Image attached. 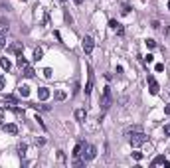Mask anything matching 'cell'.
<instances>
[{"label":"cell","instance_id":"cell-6","mask_svg":"<svg viewBox=\"0 0 170 168\" xmlns=\"http://www.w3.org/2000/svg\"><path fill=\"white\" fill-rule=\"evenodd\" d=\"M50 95H52V93H50L47 87H40V89H38V99L40 101H47V99H50Z\"/></svg>","mask_w":170,"mask_h":168},{"label":"cell","instance_id":"cell-3","mask_svg":"<svg viewBox=\"0 0 170 168\" xmlns=\"http://www.w3.org/2000/svg\"><path fill=\"white\" fill-rule=\"evenodd\" d=\"M81 154H83V160H93L95 156H97V148H95L93 144H87Z\"/></svg>","mask_w":170,"mask_h":168},{"label":"cell","instance_id":"cell-12","mask_svg":"<svg viewBox=\"0 0 170 168\" xmlns=\"http://www.w3.org/2000/svg\"><path fill=\"white\" fill-rule=\"evenodd\" d=\"M91 89H93V73H89V79H87V85H85V95H89Z\"/></svg>","mask_w":170,"mask_h":168},{"label":"cell","instance_id":"cell-14","mask_svg":"<svg viewBox=\"0 0 170 168\" xmlns=\"http://www.w3.org/2000/svg\"><path fill=\"white\" fill-rule=\"evenodd\" d=\"M85 117H87L85 109H77V111H75V119H77V121H85Z\"/></svg>","mask_w":170,"mask_h":168},{"label":"cell","instance_id":"cell-26","mask_svg":"<svg viewBox=\"0 0 170 168\" xmlns=\"http://www.w3.org/2000/svg\"><path fill=\"white\" fill-rule=\"evenodd\" d=\"M152 62H154V58H152V56H150V53H148V56H147V58H144V63H152Z\"/></svg>","mask_w":170,"mask_h":168},{"label":"cell","instance_id":"cell-8","mask_svg":"<svg viewBox=\"0 0 170 168\" xmlns=\"http://www.w3.org/2000/svg\"><path fill=\"white\" fill-rule=\"evenodd\" d=\"M10 52L12 53H16V56H22V52H24V46L22 44H12V46H10Z\"/></svg>","mask_w":170,"mask_h":168},{"label":"cell","instance_id":"cell-24","mask_svg":"<svg viewBox=\"0 0 170 168\" xmlns=\"http://www.w3.org/2000/svg\"><path fill=\"white\" fill-rule=\"evenodd\" d=\"M4 46H6V36H4L2 32H0V50L4 48Z\"/></svg>","mask_w":170,"mask_h":168},{"label":"cell","instance_id":"cell-32","mask_svg":"<svg viewBox=\"0 0 170 168\" xmlns=\"http://www.w3.org/2000/svg\"><path fill=\"white\" fill-rule=\"evenodd\" d=\"M164 134H170V125H164Z\"/></svg>","mask_w":170,"mask_h":168},{"label":"cell","instance_id":"cell-5","mask_svg":"<svg viewBox=\"0 0 170 168\" xmlns=\"http://www.w3.org/2000/svg\"><path fill=\"white\" fill-rule=\"evenodd\" d=\"M147 81H148V87H150V93H152V95H158V89H160V87H158L156 79H154L152 75H148V77H147Z\"/></svg>","mask_w":170,"mask_h":168},{"label":"cell","instance_id":"cell-18","mask_svg":"<svg viewBox=\"0 0 170 168\" xmlns=\"http://www.w3.org/2000/svg\"><path fill=\"white\" fill-rule=\"evenodd\" d=\"M53 97H56L57 101H63V99H65V97H67V93H65V91H62V89H59V91H56V95H53Z\"/></svg>","mask_w":170,"mask_h":168},{"label":"cell","instance_id":"cell-16","mask_svg":"<svg viewBox=\"0 0 170 168\" xmlns=\"http://www.w3.org/2000/svg\"><path fill=\"white\" fill-rule=\"evenodd\" d=\"M22 75H24V77H28V79H30V77H34V69H32L30 65H26V67H24V71H22Z\"/></svg>","mask_w":170,"mask_h":168},{"label":"cell","instance_id":"cell-10","mask_svg":"<svg viewBox=\"0 0 170 168\" xmlns=\"http://www.w3.org/2000/svg\"><path fill=\"white\" fill-rule=\"evenodd\" d=\"M2 129H4L6 133H10V134H16V133H18V127L12 125V123H8V125H2Z\"/></svg>","mask_w":170,"mask_h":168},{"label":"cell","instance_id":"cell-27","mask_svg":"<svg viewBox=\"0 0 170 168\" xmlns=\"http://www.w3.org/2000/svg\"><path fill=\"white\" fill-rule=\"evenodd\" d=\"M44 75H46V77H52V69H50V67H46V69H44Z\"/></svg>","mask_w":170,"mask_h":168},{"label":"cell","instance_id":"cell-21","mask_svg":"<svg viewBox=\"0 0 170 168\" xmlns=\"http://www.w3.org/2000/svg\"><path fill=\"white\" fill-rule=\"evenodd\" d=\"M42 56H44V52H42L40 48L34 50V59H36V62H38V59H42Z\"/></svg>","mask_w":170,"mask_h":168},{"label":"cell","instance_id":"cell-22","mask_svg":"<svg viewBox=\"0 0 170 168\" xmlns=\"http://www.w3.org/2000/svg\"><path fill=\"white\" fill-rule=\"evenodd\" d=\"M138 130H141V127H129V129L125 130V134L129 136V134H132V133H138Z\"/></svg>","mask_w":170,"mask_h":168},{"label":"cell","instance_id":"cell-34","mask_svg":"<svg viewBox=\"0 0 170 168\" xmlns=\"http://www.w3.org/2000/svg\"><path fill=\"white\" fill-rule=\"evenodd\" d=\"M168 10H170V0H168Z\"/></svg>","mask_w":170,"mask_h":168},{"label":"cell","instance_id":"cell-1","mask_svg":"<svg viewBox=\"0 0 170 168\" xmlns=\"http://www.w3.org/2000/svg\"><path fill=\"white\" fill-rule=\"evenodd\" d=\"M129 142H131V146H141V144L148 142V136L142 130H138V133H132V136L129 134Z\"/></svg>","mask_w":170,"mask_h":168},{"label":"cell","instance_id":"cell-28","mask_svg":"<svg viewBox=\"0 0 170 168\" xmlns=\"http://www.w3.org/2000/svg\"><path fill=\"white\" fill-rule=\"evenodd\" d=\"M121 12H123V14H129V12H131V8H129L127 4H123V10H121Z\"/></svg>","mask_w":170,"mask_h":168},{"label":"cell","instance_id":"cell-15","mask_svg":"<svg viewBox=\"0 0 170 168\" xmlns=\"http://www.w3.org/2000/svg\"><path fill=\"white\" fill-rule=\"evenodd\" d=\"M26 150H28V144H26V142H20L18 144V154H20V156H26Z\"/></svg>","mask_w":170,"mask_h":168},{"label":"cell","instance_id":"cell-11","mask_svg":"<svg viewBox=\"0 0 170 168\" xmlns=\"http://www.w3.org/2000/svg\"><path fill=\"white\" fill-rule=\"evenodd\" d=\"M8 26H10V22L4 16H0V32H8Z\"/></svg>","mask_w":170,"mask_h":168},{"label":"cell","instance_id":"cell-29","mask_svg":"<svg viewBox=\"0 0 170 168\" xmlns=\"http://www.w3.org/2000/svg\"><path fill=\"white\" fill-rule=\"evenodd\" d=\"M132 156H135V160H141L142 158V152H132Z\"/></svg>","mask_w":170,"mask_h":168},{"label":"cell","instance_id":"cell-33","mask_svg":"<svg viewBox=\"0 0 170 168\" xmlns=\"http://www.w3.org/2000/svg\"><path fill=\"white\" fill-rule=\"evenodd\" d=\"M164 113H166V115H170V103H168V105L164 107Z\"/></svg>","mask_w":170,"mask_h":168},{"label":"cell","instance_id":"cell-17","mask_svg":"<svg viewBox=\"0 0 170 168\" xmlns=\"http://www.w3.org/2000/svg\"><path fill=\"white\" fill-rule=\"evenodd\" d=\"M0 65L4 67V69H10V67H12V63H10L8 58H2V59H0Z\"/></svg>","mask_w":170,"mask_h":168},{"label":"cell","instance_id":"cell-31","mask_svg":"<svg viewBox=\"0 0 170 168\" xmlns=\"http://www.w3.org/2000/svg\"><path fill=\"white\" fill-rule=\"evenodd\" d=\"M154 69H156V71H164V65H162V63H156Z\"/></svg>","mask_w":170,"mask_h":168},{"label":"cell","instance_id":"cell-25","mask_svg":"<svg viewBox=\"0 0 170 168\" xmlns=\"http://www.w3.org/2000/svg\"><path fill=\"white\" fill-rule=\"evenodd\" d=\"M109 26H111V28H113V30H117L119 22H117V20H109Z\"/></svg>","mask_w":170,"mask_h":168},{"label":"cell","instance_id":"cell-7","mask_svg":"<svg viewBox=\"0 0 170 168\" xmlns=\"http://www.w3.org/2000/svg\"><path fill=\"white\" fill-rule=\"evenodd\" d=\"M152 166H170V162H168V160H166L164 156L160 154V156H156V158L152 160Z\"/></svg>","mask_w":170,"mask_h":168},{"label":"cell","instance_id":"cell-35","mask_svg":"<svg viewBox=\"0 0 170 168\" xmlns=\"http://www.w3.org/2000/svg\"><path fill=\"white\" fill-rule=\"evenodd\" d=\"M24 2H26V0H24Z\"/></svg>","mask_w":170,"mask_h":168},{"label":"cell","instance_id":"cell-9","mask_svg":"<svg viewBox=\"0 0 170 168\" xmlns=\"http://www.w3.org/2000/svg\"><path fill=\"white\" fill-rule=\"evenodd\" d=\"M83 148H85V144H83V142H77L75 148H73V156H75V158H79L81 152H83Z\"/></svg>","mask_w":170,"mask_h":168},{"label":"cell","instance_id":"cell-4","mask_svg":"<svg viewBox=\"0 0 170 168\" xmlns=\"http://www.w3.org/2000/svg\"><path fill=\"white\" fill-rule=\"evenodd\" d=\"M93 48H95V42H93V38L91 36H85L83 38V52L89 56L91 52H93Z\"/></svg>","mask_w":170,"mask_h":168},{"label":"cell","instance_id":"cell-19","mask_svg":"<svg viewBox=\"0 0 170 168\" xmlns=\"http://www.w3.org/2000/svg\"><path fill=\"white\" fill-rule=\"evenodd\" d=\"M4 101H6V103H12V105H16V103H18V99H16L14 95H4Z\"/></svg>","mask_w":170,"mask_h":168},{"label":"cell","instance_id":"cell-23","mask_svg":"<svg viewBox=\"0 0 170 168\" xmlns=\"http://www.w3.org/2000/svg\"><path fill=\"white\" fill-rule=\"evenodd\" d=\"M144 44H147V48H150V50H152V48H156V42H154V40H150V38H148Z\"/></svg>","mask_w":170,"mask_h":168},{"label":"cell","instance_id":"cell-30","mask_svg":"<svg viewBox=\"0 0 170 168\" xmlns=\"http://www.w3.org/2000/svg\"><path fill=\"white\" fill-rule=\"evenodd\" d=\"M4 85H6V81H4V77L0 75V91H2V89H4Z\"/></svg>","mask_w":170,"mask_h":168},{"label":"cell","instance_id":"cell-2","mask_svg":"<svg viewBox=\"0 0 170 168\" xmlns=\"http://www.w3.org/2000/svg\"><path fill=\"white\" fill-rule=\"evenodd\" d=\"M109 107H111V87H105L103 95H101V109L107 111Z\"/></svg>","mask_w":170,"mask_h":168},{"label":"cell","instance_id":"cell-13","mask_svg":"<svg viewBox=\"0 0 170 168\" xmlns=\"http://www.w3.org/2000/svg\"><path fill=\"white\" fill-rule=\"evenodd\" d=\"M18 93H20L22 97H28V95H30V87H28V85H20V87H18Z\"/></svg>","mask_w":170,"mask_h":168},{"label":"cell","instance_id":"cell-20","mask_svg":"<svg viewBox=\"0 0 170 168\" xmlns=\"http://www.w3.org/2000/svg\"><path fill=\"white\" fill-rule=\"evenodd\" d=\"M26 65H28V62L24 59V56H18V67H20V69H24Z\"/></svg>","mask_w":170,"mask_h":168}]
</instances>
